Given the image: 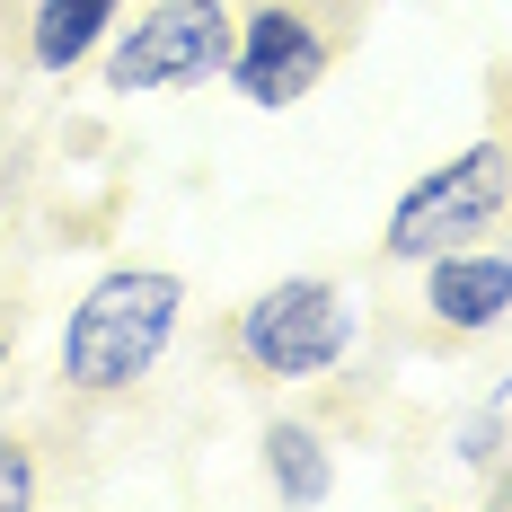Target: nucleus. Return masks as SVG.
Segmentation results:
<instances>
[{
    "mask_svg": "<svg viewBox=\"0 0 512 512\" xmlns=\"http://www.w3.org/2000/svg\"><path fill=\"white\" fill-rule=\"evenodd\" d=\"M230 36H239V9H230V0H142V18L124 9V27L106 36L98 80L115 98L212 89V80L230 71Z\"/></svg>",
    "mask_w": 512,
    "mask_h": 512,
    "instance_id": "20e7f679",
    "label": "nucleus"
},
{
    "mask_svg": "<svg viewBox=\"0 0 512 512\" xmlns=\"http://www.w3.org/2000/svg\"><path fill=\"white\" fill-rule=\"evenodd\" d=\"M256 468H265V495L274 504H327L336 495V451H327V433L309 415H265Z\"/></svg>",
    "mask_w": 512,
    "mask_h": 512,
    "instance_id": "6e6552de",
    "label": "nucleus"
},
{
    "mask_svg": "<svg viewBox=\"0 0 512 512\" xmlns=\"http://www.w3.org/2000/svg\"><path fill=\"white\" fill-rule=\"evenodd\" d=\"M327 27L309 18V0H256L248 18H239V36H230V98L256 106V115H292V106L327 80Z\"/></svg>",
    "mask_w": 512,
    "mask_h": 512,
    "instance_id": "39448f33",
    "label": "nucleus"
},
{
    "mask_svg": "<svg viewBox=\"0 0 512 512\" xmlns=\"http://www.w3.org/2000/svg\"><path fill=\"white\" fill-rule=\"evenodd\" d=\"M512 398H477V407L451 424V460L468 468V477H486V468H504L512 460V424H504Z\"/></svg>",
    "mask_w": 512,
    "mask_h": 512,
    "instance_id": "1a4fd4ad",
    "label": "nucleus"
},
{
    "mask_svg": "<svg viewBox=\"0 0 512 512\" xmlns=\"http://www.w3.org/2000/svg\"><path fill=\"white\" fill-rule=\"evenodd\" d=\"M504 212H512V151H504V133H477L451 159H433L415 186H398V204L380 221V256L424 265V256L460 248V239L504 230Z\"/></svg>",
    "mask_w": 512,
    "mask_h": 512,
    "instance_id": "7ed1b4c3",
    "label": "nucleus"
},
{
    "mask_svg": "<svg viewBox=\"0 0 512 512\" xmlns=\"http://www.w3.org/2000/svg\"><path fill=\"white\" fill-rule=\"evenodd\" d=\"M177 327H186V274H168V265H106L71 301L62 336H53V380L71 398H133L159 362L177 354Z\"/></svg>",
    "mask_w": 512,
    "mask_h": 512,
    "instance_id": "f257e3e1",
    "label": "nucleus"
},
{
    "mask_svg": "<svg viewBox=\"0 0 512 512\" xmlns=\"http://www.w3.org/2000/svg\"><path fill=\"white\" fill-rule=\"evenodd\" d=\"M45 495V477H36V451L27 442H0V512H27Z\"/></svg>",
    "mask_w": 512,
    "mask_h": 512,
    "instance_id": "9d476101",
    "label": "nucleus"
},
{
    "mask_svg": "<svg viewBox=\"0 0 512 512\" xmlns=\"http://www.w3.org/2000/svg\"><path fill=\"white\" fill-rule=\"evenodd\" d=\"M362 345V309L336 274H283L230 318V354L256 380H336Z\"/></svg>",
    "mask_w": 512,
    "mask_h": 512,
    "instance_id": "f03ea898",
    "label": "nucleus"
},
{
    "mask_svg": "<svg viewBox=\"0 0 512 512\" xmlns=\"http://www.w3.org/2000/svg\"><path fill=\"white\" fill-rule=\"evenodd\" d=\"M424 318L442 336H495L512 327V239H460V248L424 256Z\"/></svg>",
    "mask_w": 512,
    "mask_h": 512,
    "instance_id": "423d86ee",
    "label": "nucleus"
},
{
    "mask_svg": "<svg viewBox=\"0 0 512 512\" xmlns=\"http://www.w3.org/2000/svg\"><path fill=\"white\" fill-rule=\"evenodd\" d=\"M0 371H9V327H0Z\"/></svg>",
    "mask_w": 512,
    "mask_h": 512,
    "instance_id": "9b49d317",
    "label": "nucleus"
},
{
    "mask_svg": "<svg viewBox=\"0 0 512 512\" xmlns=\"http://www.w3.org/2000/svg\"><path fill=\"white\" fill-rule=\"evenodd\" d=\"M133 0H27V62L45 80H71V71H98L106 36L124 27Z\"/></svg>",
    "mask_w": 512,
    "mask_h": 512,
    "instance_id": "0eeeda50",
    "label": "nucleus"
}]
</instances>
